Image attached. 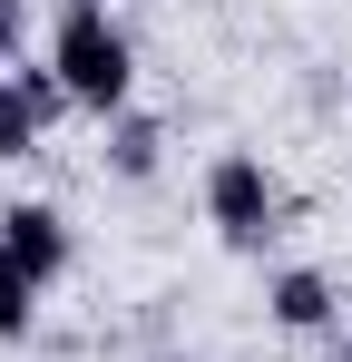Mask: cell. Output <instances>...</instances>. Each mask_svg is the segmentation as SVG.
<instances>
[{
	"label": "cell",
	"mask_w": 352,
	"mask_h": 362,
	"mask_svg": "<svg viewBox=\"0 0 352 362\" xmlns=\"http://www.w3.org/2000/svg\"><path fill=\"white\" fill-rule=\"evenodd\" d=\"M0 255H10L30 284H49L59 264H69V226H59V206H0Z\"/></svg>",
	"instance_id": "obj_4"
},
{
	"label": "cell",
	"mask_w": 352,
	"mask_h": 362,
	"mask_svg": "<svg viewBox=\"0 0 352 362\" xmlns=\"http://www.w3.org/2000/svg\"><path fill=\"white\" fill-rule=\"evenodd\" d=\"M49 69L69 78V98H78V108H98V118H117V108H127V88H137V49H127V30H117L98 0H69V10H59Z\"/></svg>",
	"instance_id": "obj_1"
},
{
	"label": "cell",
	"mask_w": 352,
	"mask_h": 362,
	"mask_svg": "<svg viewBox=\"0 0 352 362\" xmlns=\"http://www.w3.org/2000/svg\"><path fill=\"white\" fill-rule=\"evenodd\" d=\"M157 118H117V177H157Z\"/></svg>",
	"instance_id": "obj_7"
},
{
	"label": "cell",
	"mask_w": 352,
	"mask_h": 362,
	"mask_svg": "<svg viewBox=\"0 0 352 362\" xmlns=\"http://www.w3.org/2000/svg\"><path fill=\"white\" fill-rule=\"evenodd\" d=\"M10 49H20V0H0V78H10Z\"/></svg>",
	"instance_id": "obj_8"
},
{
	"label": "cell",
	"mask_w": 352,
	"mask_h": 362,
	"mask_svg": "<svg viewBox=\"0 0 352 362\" xmlns=\"http://www.w3.org/2000/svg\"><path fill=\"white\" fill-rule=\"evenodd\" d=\"M274 206H284V196H274V177H264L254 157H216V167H206V216H216L225 245H264L274 235Z\"/></svg>",
	"instance_id": "obj_2"
},
{
	"label": "cell",
	"mask_w": 352,
	"mask_h": 362,
	"mask_svg": "<svg viewBox=\"0 0 352 362\" xmlns=\"http://www.w3.org/2000/svg\"><path fill=\"white\" fill-rule=\"evenodd\" d=\"M343 362H352V343H343Z\"/></svg>",
	"instance_id": "obj_9"
},
{
	"label": "cell",
	"mask_w": 352,
	"mask_h": 362,
	"mask_svg": "<svg viewBox=\"0 0 352 362\" xmlns=\"http://www.w3.org/2000/svg\"><path fill=\"white\" fill-rule=\"evenodd\" d=\"M30 313H40V284L0 255V343H20V333H30Z\"/></svg>",
	"instance_id": "obj_6"
},
{
	"label": "cell",
	"mask_w": 352,
	"mask_h": 362,
	"mask_svg": "<svg viewBox=\"0 0 352 362\" xmlns=\"http://www.w3.org/2000/svg\"><path fill=\"white\" fill-rule=\"evenodd\" d=\"M59 108H69V78H59L49 59H40V69H10V78H0V157H30V147L49 137Z\"/></svg>",
	"instance_id": "obj_3"
},
{
	"label": "cell",
	"mask_w": 352,
	"mask_h": 362,
	"mask_svg": "<svg viewBox=\"0 0 352 362\" xmlns=\"http://www.w3.org/2000/svg\"><path fill=\"white\" fill-rule=\"evenodd\" d=\"M274 323H284V333H323V323H333V284H323L313 264L274 274Z\"/></svg>",
	"instance_id": "obj_5"
}]
</instances>
